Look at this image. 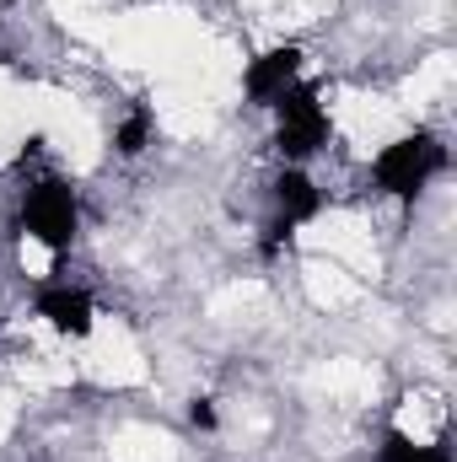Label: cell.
I'll use <instances>...</instances> for the list:
<instances>
[{"label":"cell","mask_w":457,"mask_h":462,"mask_svg":"<svg viewBox=\"0 0 457 462\" xmlns=\"http://www.w3.org/2000/svg\"><path fill=\"white\" fill-rule=\"evenodd\" d=\"M442 172V145L436 134H404L377 156V183L398 199H415L431 178Z\"/></svg>","instance_id":"6da1fadb"},{"label":"cell","mask_w":457,"mask_h":462,"mask_svg":"<svg viewBox=\"0 0 457 462\" xmlns=\"http://www.w3.org/2000/svg\"><path fill=\"white\" fill-rule=\"evenodd\" d=\"M275 108H280L275 145H280L291 162H302V156H312V151L323 145V134H329V114H323V103H318V87H291V92L275 97Z\"/></svg>","instance_id":"7a4b0ae2"},{"label":"cell","mask_w":457,"mask_h":462,"mask_svg":"<svg viewBox=\"0 0 457 462\" xmlns=\"http://www.w3.org/2000/svg\"><path fill=\"white\" fill-rule=\"evenodd\" d=\"M22 226L33 231L43 247L65 253V247L76 242V194H70V183H60V178H43L38 189H27Z\"/></svg>","instance_id":"3957f363"},{"label":"cell","mask_w":457,"mask_h":462,"mask_svg":"<svg viewBox=\"0 0 457 462\" xmlns=\"http://www.w3.org/2000/svg\"><path fill=\"white\" fill-rule=\"evenodd\" d=\"M296 76H302V49H296V43L269 49V54H258V60L247 65V97H253V103H275L280 92L296 87Z\"/></svg>","instance_id":"277c9868"},{"label":"cell","mask_w":457,"mask_h":462,"mask_svg":"<svg viewBox=\"0 0 457 462\" xmlns=\"http://www.w3.org/2000/svg\"><path fill=\"white\" fill-rule=\"evenodd\" d=\"M38 312H43L60 334H70V339L92 334V296H87V291H43Z\"/></svg>","instance_id":"5b68a950"},{"label":"cell","mask_w":457,"mask_h":462,"mask_svg":"<svg viewBox=\"0 0 457 462\" xmlns=\"http://www.w3.org/2000/svg\"><path fill=\"white\" fill-rule=\"evenodd\" d=\"M275 199H280V221H285V226H302V221L318 216V189H312V178H302V172H285V178L275 183Z\"/></svg>","instance_id":"8992f818"},{"label":"cell","mask_w":457,"mask_h":462,"mask_svg":"<svg viewBox=\"0 0 457 462\" xmlns=\"http://www.w3.org/2000/svg\"><path fill=\"white\" fill-rule=\"evenodd\" d=\"M382 462H447V452L442 447H415L409 436H387V447H382Z\"/></svg>","instance_id":"52a82bcc"},{"label":"cell","mask_w":457,"mask_h":462,"mask_svg":"<svg viewBox=\"0 0 457 462\" xmlns=\"http://www.w3.org/2000/svg\"><path fill=\"white\" fill-rule=\"evenodd\" d=\"M145 134H151V114L135 108V114L118 124V151H124V156H140V151H145Z\"/></svg>","instance_id":"ba28073f"},{"label":"cell","mask_w":457,"mask_h":462,"mask_svg":"<svg viewBox=\"0 0 457 462\" xmlns=\"http://www.w3.org/2000/svg\"><path fill=\"white\" fill-rule=\"evenodd\" d=\"M189 420H194L200 430H216V403H210V398H194V403H189Z\"/></svg>","instance_id":"9c48e42d"}]
</instances>
